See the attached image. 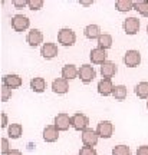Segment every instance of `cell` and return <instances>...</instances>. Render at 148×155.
<instances>
[{
    "label": "cell",
    "instance_id": "obj_1",
    "mask_svg": "<svg viewBox=\"0 0 148 155\" xmlns=\"http://www.w3.org/2000/svg\"><path fill=\"white\" fill-rule=\"evenodd\" d=\"M58 42L63 46H73L76 42V35L72 29L63 28L60 29L59 33H58Z\"/></svg>",
    "mask_w": 148,
    "mask_h": 155
},
{
    "label": "cell",
    "instance_id": "obj_2",
    "mask_svg": "<svg viewBox=\"0 0 148 155\" xmlns=\"http://www.w3.org/2000/svg\"><path fill=\"white\" fill-rule=\"evenodd\" d=\"M71 124H72V128L76 129V131H85L88 128V124H89V119L88 116L85 114H81V112H76L75 115H72L71 118Z\"/></svg>",
    "mask_w": 148,
    "mask_h": 155
},
{
    "label": "cell",
    "instance_id": "obj_3",
    "mask_svg": "<svg viewBox=\"0 0 148 155\" xmlns=\"http://www.w3.org/2000/svg\"><path fill=\"white\" fill-rule=\"evenodd\" d=\"M29 23H30V20L25 15H15L12 17V28L16 32H25L29 28Z\"/></svg>",
    "mask_w": 148,
    "mask_h": 155
},
{
    "label": "cell",
    "instance_id": "obj_4",
    "mask_svg": "<svg viewBox=\"0 0 148 155\" xmlns=\"http://www.w3.org/2000/svg\"><path fill=\"white\" fill-rule=\"evenodd\" d=\"M112 132H114V125L109 121H101L96 127V134L99 138L108 139L112 137Z\"/></svg>",
    "mask_w": 148,
    "mask_h": 155
},
{
    "label": "cell",
    "instance_id": "obj_5",
    "mask_svg": "<svg viewBox=\"0 0 148 155\" xmlns=\"http://www.w3.org/2000/svg\"><path fill=\"white\" fill-rule=\"evenodd\" d=\"M98 134L96 131H93L91 128H86L82 132V142L83 147H89V148H93L95 145L98 144Z\"/></svg>",
    "mask_w": 148,
    "mask_h": 155
},
{
    "label": "cell",
    "instance_id": "obj_6",
    "mask_svg": "<svg viewBox=\"0 0 148 155\" xmlns=\"http://www.w3.org/2000/svg\"><path fill=\"white\" fill-rule=\"evenodd\" d=\"M71 118L72 116H69L68 114H58V115L55 116V122H53V125H55L56 128H58V131H68L69 129V127H72L71 124Z\"/></svg>",
    "mask_w": 148,
    "mask_h": 155
},
{
    "label": "cell",
    "instance_id": "obj_7",
    "mask_svg": "<svg viewBox=\"0 0 148 155\" xmlns=\"http://www.w3.org/2000/svg\"><path fill=\"white\" fill-rule=\"evenodd\" d=\"M124 63L128 68H137L141 63V55L138 50H128L124 55Z\"/></svg>",
    "mask_w": 148,
    "mask_h": 155
},
{
    "label": "cell",
    "instance_id": "obj_8",
    "mask_svg": "<svg viewBox=\"0 0 148 155\" xmlns=\"http://www.w3.org/2000/svg\"><path fill=\"white\" fill-rule=\"evenodd\" d=\"M95 69H93V66H91V65H82V66L79 68V79L82 81L83 83H89L93 81V78H95Z\"/></svg>",
    "mask_w": 148,
    "mask_h": 155
},
{
    "label": "cell",
    "instance_id": "obj_9",
    "mask_svg": "<svg viewBox=\"0 0 148 155\" xmlns=\"http://www.w3.org/2000/svg\"><path fill=\"white\" fill-rule=\"evenodd\" d=\"M122 28H124V32H125L126 35L132 36V35H135L138 30H140V20L135 19V17H128V19L124 20Z\"/></svg>",
    "mask_w": 148,
    "mask_h": 155
},
{
    "label": "cell",
    "instance_id": "obj_10",
    "mask_svg": "<svg viewBox=\"0 0 148 155\" xmlns=\"http://www.w3.org/2000/svg\"><path fill=\"white\" fill-rule=\"evenodd\" d=\"M40 55L43 56L45 59H53L55 56H58V46L52 42H46L42 45V49H40Z\"/></svg>",
    "mask_w": 148,
    "mask_h": 155
},
{
    "label": "cell",
    "instance_id": "obj_11",
    "mask_svg": "<svg viewBox=\"0 0 148 155\" xmlns=\"http://www.w3.org/2000/svg\"><path fill=\"white\" fill-rule=\"evenodd\" d=\"M91 62H92L93 65H104L105 62H106V52L104 49H101V48H95V49L91 50Z\"/></svg>",
    "mask_w": 148,
    "mask_h": 155
},
{
    "label": "cell",
    "instance_id": "obj_12",
    "mask_svg": "<svg viewBox=\"0 0 148 155\" xmlns=\"http://www.w3.org/2000/svg\"><path fill=\"white\" fill-rule=\"evenodd\" d=\"M52 91L58 95H65L69 91V83L63 78H58L52 82Z\"/></svg>",
    "mask_w": 148,
    "mask_h": 155
},
{
    "label": "cell",
    "instance_id": "obj_13",
    "mask_svg": "<svg viewBox=\"0 0 148 155\" xmlns=\"http://www.w3.org/2000/svg\"><path fill=\"white\" fill-rule=\"evenodd\" d=\"M26 40H28L29 46L36 48V46H39V45L43 42V35H42V32H40L39 29H32V30L28 33Z\"/></svg>",
    "mask_w": 148,
    "mask_h": 155
},
{
    "label": "cell",
    "instance_id": "obj_14",
    "mask_svg": "<svg viewBox=\"0 0 148 155\" xmlns=\"http://www.w3.org/2000/svg\"><path fill=\"white\" fill-rule=\"evenodd\" d=\"M3 85L10 89H16L19 86H22V78L19 76V75H13V73L5 75L3 76Z\"/></svg>",
    "mask_w": 148,
    "mask_h": 155
},
{
    "label": "cell",
    "instance_id": "obj_15",
    "mask_svg": "<svg viewBox=\"0 0 148 155\" xmlns=\"http://www.w3.org/2000/svg\"><path fill=\"white\" fill-rule=\"evenodd\" d=\"M114 85H112V81L111 79H101L98 82V92L102 96H108V95H112L114 92Z\"/></svg>",
    "mask_w": 148,
    "mask_h": 155
},
{
    "label": "cell",
    "instance_id": "obj_16",
    "mask_svg": "<svg viewBox=\"0 0 148 155\" xmlns=\"http://www.w3.org/2000/svg\"><path fill=\"white\" fill-rule=\"evenodd\" d=\"M59 138V131L55 125H48L43 129V139L46 142H56Z\"/></svg>",
    "mask_w": 148,
    "mask_h": 155
},
{
    "label": "cell",
    "instance_id": "obj_17",
    "mask_svg": "<svg viewBox=\"0 0 148 155\" xmlns=\"http://www.w3.org/2000/svg\"><path fill=\"white\" fill-rule=\"evenodd\" d=\"M116 71H118V68H116V65L114 62L106 61L104 65L101 66V75H102L104 79H111V78L116 73Z\"/></svg>",
    "mask_w": 148,
    "mask_h": 155
},
{
    "label": "cell",
    "instance_id": "obj_18",
    "mask_svg": "<svg viewBox=\"0 0 148 155\" xmlns=\"http://www.w3.org/2000/svg\"><path fill=\"white\" fill-rule=\"evenodd\" d=\"M78 75H79V69H76L75 65H65L62 68V78L66 79V81L75 79Z\"/></svg>",
    "mask_w": 148,
    "mask_h": 155
},
{
    "label": "cell",
    "instance_id": "obj_19",
    "mask_svg": "<svg viewBox=\"0 0 148 155\" xmlns=\"http://www.w3.org/2000/svg\"><path fill=\"white\" fill-rule=\"evenodd\" d=\"M83 35H85V38L88 39H96L98 40L99 36H101V29H99L98 25H88L86 28H85V30H83Z\"/></svg>",
    "mask_w": 148,
    "mask_h": 155
},
{
    "label": "cell",
    "instance_id": "obj_20",
    "mask_svg": "<svg viewBox=\"0 0 148 155\" xmlns=\"http://www.w3.org/2000/svg\"><path fill=\"white\" fill-rule=\"evenodd\" d=\"M30 89L36 94H42L46 89V81L43 78H33L30 81Z\"/></svg>",
    "mask_w": 148,
    "mask_h": 155
},
{
    "label": "cell",
    "instance_id": "obj_21",
    "mask_svg": "<svg viewBox=\"0 0 148 155\" xmlns=\"http://www.w3.org/2000/svg\"><path fill=\"white\" fill-rule=\"evenodd\" d=\"M22 132H23V128L20 124H12L9 129H7V134H9V138L12 139H17L22 137Z\"/></svg>",
    "mask_w": 148,
    "mask_h": 155
},
{
    "label": "cell",
    "instance_id": "obj_22",
    "mask_svg": "<svg viewBox=\"0 0 148 155\" xmlns=\"http://www.w3.org/2000/svg\"><path fill=\"white\" fill-rule=\"evenodd\" d=\"M135 95L140 99H148V82H140L135 86Z\"/></svg>",
    "mask_w": 148,
    "mask_h": 155
},
{
    "label": "cell",
    "instance_id": "obj_23",
    "mask_svg": "<svg viewBox=\"0 0 148 155\" xmlns=\"http://www.w3.org/2000/svg\"><path fill=\"white\" fill-rule=\"evenodd\" d=\"M111 46H112V36H111V35H106V33L101 35L98 39V48L106 50V49H109Z\"/></svg>",
    "mask_w": 148,
    "mask_h": 155
},
{
    "label": "cell",
    "instance_id": "obj_24",
    "mask_svg": "<svg viewBox=\"0 0 148 155\" xmlns=\"http://www.w3.org/2000/svg\"><path fill=\"white\" fill-rule=\"evenodd\" d=\"M134 6H135V2H131V0H118L115 3V7L119 12L131 10V9H134Z\"/></svg>",
    "mask_w": 148,
    "mask_h": 155
},
{
    "label": "cell",
    "instance_id": "obj_25",
    "mask_svg": "<svg viewBox=\"0 0 148 155\" xmlns=\"http://www.w3.org/2000/svg\"><path fill=\"white\" fill-rule=\"evenodd\" d=\"M112 96H114L116 101H124L126 98V88L124 85H116L115 88H114Z\"/></svg>",
    "mask_w": 148,
    "mask_h": 155
},
{
    "label": "cell",
    "instance_id": "obj_26",
    "mask_svg": "<svg viewBox=\"0 0 148 155\" xmlns=\"http://www.w3.org/2000/svg\"><path fill=\"white\" fill-rule=\"evenodd\" d=\"M134 9L141 15V16H148V0H140V2H135V6Z\"/></svg>",
    "mask_w": 148,
    "mask_h": 155
},
{
    "label": "cell",
    "instance_id": "obj_27",
    "mask_svg": "<svg viewBox=\"0 0 148 155\" xmlns=\"http://www.w3.org/2000/svg\"><path fill=\"white\" fill-rule=\"evenodd\" d=\"M112 155H131V150L126 145H116L112 150Z\"/></svg>",
    "mask_w": 148,
    "mask_h": 155
},
{
    "label": "cell",
    "instance_id": "obj_28",
    "mask_svg": "<svg viewBox=\"0 0 148 155\" xmlns=\"http://www.w3.org/2000/svg\"><path fill=\"white\" fill-rule=\"evenodd\" d=\"M28 6L32 10H39L43 6V0H28Z\"/></svg>",
    "mask_w": 148,
    "mask_h": 155
},
{
    "label": "cell",
    "instance_id": "obj_29",
    "mask_svg": "<svg viewBox=\"0 0 148 155\" xmlns=\"http://www.w3.org/2000/svg\"><path fill=\"white\" fill-rule=\"evenodd\" d=\"M12 98V89L7 88V86H2V101L6 102V101H9Z\"/></svg>",
    "mask_w": 148,
    "mask_h": 155
},
{
    "label": "cell",
    "instance_id": "obj_30",
    "mask_svg": "<svg viewBox=\"0 0 148 155\" xmlns=\"http://www.w3.org/2000/svg\"><path fill=\"white\" fill-rule=\"evenodd\" d=\"M79 155H98L95 148H89V147H82L79 150Z\"/></svg>",
    "mask_w": 148,
    "mask_h": 155
},
{
    "label": "cell",
    "instance_id": "obj_31",
    "mask_svg": "<svg viewBox=\"0 0 148 155\" xmlns=\"http://www.w3.org/2000/svg\"><path fill=\"white\" fill-rule=\"evenodd\" d=\"M10 152V147H9V141L6 138H2V155H7Z\"/></svg>",
    "mask_w": 148,
    "mask_h": 155
},
{
    "label": "cell",
    "instance_id": "obj_32",
    "mask_svg": "<svg viewBox=\"0 0 148 155\" xmlns=\"http://www.w3.org/2000/svg\"><path fill=\"white\" fill-rule=\"evenodd\" d=\"M13 5H15L16 9H23L25 6H28V0H15Z\"/></svg>",
    "mask_w": 148,
    "mask_h": 155
},
{
    "label": "cell",
    "instance_id": "obj_33",
    "mask_svg": "<svg viewBox=\"0 0 148 155\" xmlns=\"http://www.w3.org/2000/svg\"><path fill=\"white\" fill-rule=\"evenodd\" d=\"M137 155H148V145H141V147H138Z\"/></svg>",
    "mask_w": 148,
    "mask_h": 155
},
{
    "label": "cell",
    "instance_id": "obj_34",
    "mask_svg": "<svg viewBox=\"0 0 148 155\" xmlns=\"http://www.w3.org/2000/svg\"><path fill=\"white\" fill-rule=\"evenodd\" d=\"M7 115H6L5 112H2V128H6L7 127Z\"/></svg>",
    "mask_w": 148,
    "mask_h": 155
},
{
    "label": "cell",
    "instance_id": "obj_35",
    "mask_svg": "<svg viewBox=\"0 0 148 155\" xmlns=\"http://www.w3.org/2000/svg\"><path fill=\"white\" fill-rule=\"evenodd\" d=\"M7 155H23V154L19 150H10V152H9Z\"/></svg>",
    "mask_w": 148,
    "mask_h": 155
},
{
    "label": "cell",
    "instance_id": "obj_36",
    "mask_svg": "<svg viewBox=\"0 0 148 155\" xmlns=\"http://www.w3.org/2000/svg\"><path fill=\"white\" fill-rule=\"evenodd\" d=\"M82 6H92V3L93 2H79Z\"/></svg>",
    "mask_w": 148,
    "mask_h": 155
},
{
    "label": "cell",
    "instance_id": "obj_37",
    "mask_svg": "<svg viewBox=\"0 0 148 155\" xmlns=\"http://www.w3.org/2000/svg\"><path fill=\"white\" fill-rule=\"evenodd\" d=\"M147 108H148V101H147Z\"/></svg>",
    "mask_w": 148,
    "mask_h": 155
},
{
    "label": "cell",
    "instance_id": "obj_38",
    "mask_svg": "<svg viewBox=\"0 0 148 155\" xmlns=\"http://www.w3.org/2000/svg\"><path fill=\"white\" fill-rule=\"evenodd\" d=\"M147 33H148V26H147Z\"/></svg>",
    "mask_w": 148,
    "mask_h": 155
}]
</instances>
